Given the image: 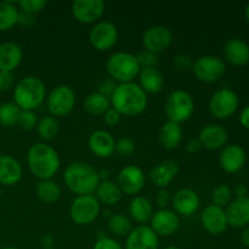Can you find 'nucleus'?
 <instances>
[{
    "instance_id": "1",
    "label": "nucleus",
    "mask_w": 249,
    "mask_h": 249,
    "mask_svg": "<svg viewBox=\"0 0 249 249\" xmlns=\"http://www.w3.org/2000/svg\"><path fill=\"white\" fill-rule=\"evenodd\" d=\"M109 100L112 108L125 117L140 116L148 104L147 94L134 82L117 85Z\"/></svg>"
},
{
    "instance_id": "2",
    "label": "nucleus",
    "mask_w": 249,
    "mask_h": 249,
    "mask_svg": "<svg viewBox=\"0 0 249 249\" xmlns=\"http://www.w3.org/2000/svg\"><path fill=\"white\" fill-rule=\"evenodd\" d=\"M27 164L36 179L51 180L60 169L61 160L53 146L46 142H36L27 152Z\"/></svg>"
},
{
    "instance_id": "3",
    "label": "nucleus",
    "mask_w": 249,
    "mask_h": 249,
    "mask_svg": "<svg viewBox=\"0 0 249 249\" xmlns=\"http://www.w3.org/2000/svg\"><path fill=\"white\" fill-rule=\"evenodd\" d=\"M63 182L77 196L94 195L100 182L99 170L85 162H73L63 172Z\"/></svg>"
},
{
    "instance_id": "4",
    "label": "nucleus",
    "mask_w": 249,
    "mask_h": 249,
    "mask_svg": "<svg viewBox=\"0 0 249 249\" xmlns=\"http://www.w3.org/2000/svg\"><path fill=\"white\" fill-rule=\"evenodd\" d=\"M45 97V84L34 75L22 78L14 88V102L22 111H34L43 104Z\"/></svg>"
},
{
    "instance_id": "5",
    "label": "nucleus",
    "mask_w": 249,
    "mask_h": 249,
    "mask_svg": "<svg viewBox=\"0 0 249 249\" xmlns=\"http://www.w3.org/2000/svg\"><path fill=\"white\" fill-rule=\"evenodd\" d=\"M106 70L112 80L122 83H131L135 78H138L140 72V66H139L136 56L130 53H112L106 62Z\"/></svg>"
},
{
    "instance_id": "6",
    "label": "nucleus",
    "mask_w": 249,
    "mask_h": 249,
    "mask_svg": "<svg viewBox=\"0 0 249 249\" xmlns=\"http://www.w3.org/2000/svg\"><path fill=\"white\" fill-rule=\"evenodd\" d=\"M168 121L181 124L189 121L195 112V100L190 92L185 90H174L168 95L164 106Z\"/></svg>"
},
{
    "instance_id": "7",
    "label": "nucleus",
    "mask_w": 249,
    "mask_h": 249,
    "mask_svg": "<svg viewBox=\"0 0 249 249\" xmlns=\"http://www.w3.org/2000/svg\"><path fill=\"white\" fill-rule=\"evenodd\" d=\"M101 204L94 195L77 196L70 206V218L75 225H90L99 218Z\"/></svg>"
},
{
    "instance_id": "8",
    "label": "nucleus",
    "mask_w": 249,
    "mask_h": 249,
    "mask_svg": "<svg viewBox=\"0 0 249 249\" xmlns=\"http://www.w3.org/2000/svg\"><path fill=\"white\" fill-rule=\"evenodd\" d=\"M75 106V92L68 85H57L46 99V107L53 117H66Z\"/></svg>"
},
{
    "instance_id": "9",
    "label": "nucleus",
    "mask_w": 249,
    "mask_h": 249,
    "mask_svg": "<svg viewBox=\"0 0 249 249\" xmlns=\"http://www.w3.org/2000/svg\"><path fill=\"white\" fill-rule=\"evenodd\" d=\"M195 77L203 83H216L224 77L226 66L221 58L212 55H204L194 61L192 67Z\"/></svg>"
},
{
    "instance_id": "10",
    "label": "nucleus",
    "mask_w": 249,
    "mask_h": 249,
    "mask_svg": "<svg viewBox=\"0 0 249 249\" xmlns=\"http://www.w3.org/2000/svg\"><path fill=\"white\" fill-rule=\"evenodd\" d=\"M238 96L231 89H219L209 100V111L215 118L226 119L232 116L238 108Z\"/></svg>"
},
{
    "instance_id": "11",
    "label": "nucleus",
    "mask_w": 249,
    "mask_h": 249,
    "mask_svg": "<svg viewBox=\"0 0 249 249\" xmlns=\"http://www.w3.org/2000/svg\"><path fill=\"white\" fill-rule=\"evenodd\" d=\"M117 185L122 194L128 196H138L146 185V175L138 165H126L122 168L117 177Z\"/></svg>"
},
{
    "instance_id": "12",
    "label": "nucleus",
    "mask_w": 249,
    "mask_h": 249,
    "mask_svg": "<svg viewBox=\"0 0 249 249\" xmlns=\"http://www.w3.org/2000/svg\"><path fill=\"white\" fill-rule=\"evenodd\" d=\"M117 40H118V29L112 22H97L90 29L89 41L95 50H111L117 44Z\"/></svg>"
},
{
    "instance_id": "13",
    "label": "nucleus",
    "mask_w": 249,
    "mask_h": 249,
    "mask_svg": "<svg viewBox=\"0 0 249 249\" xmlns=\"http://www.w3.org/2000/svg\"><path fill=\"white\" fill-rule=\"evenodd\" d=\"M105 9L106 5L102 0H75L71 6L73 17L84 24L97 23L104 15Z\"/></svg>"
},
{
    "instance_id": "14",
    "label": "nucleus",
    "mask_w": 249,
    "mask_h": 249,
    "mask_svg": "<svg viewBox=\"0 0 249 249\" xmlns=\"http://www.w3.org/2000/svg\"><path fill=\"white\" fill-rule=\"evenodd\" d=\"M173 43V33L164 26H152L142 36V45L145 50L153 53H160L167 50Z\"/></svg>"
},
{
    "instance_id": "15",
    "label": "nucleus",
    "mask_w": 249,
    "mask_h": 249,
    "mask_svg": "<svg viewBox=\"0 0 249 249\" xmlns=\"http://www.w3.org/2000/svg\"><path fill=\"white\" fill-rule=\"evenodd\" d=\"M180 226V216L173 209L163 208L153 212L150 220V228L157 236L168 237L178 231Z\"/></svg>"
},
{
    "instance_id": "16",
    "label": "nucleus",
    "mask_w": 249,
    "mask_h": 249,
    "mask_svg": "<svg viewBox=\"0 0 249 249\" xmlns=\"http://www.w3.org/2000/svg\"><path fill=\"white\" fill-rule=\"evenodd\" d=\"M160 240L148 225L133 228L125 238L124 249H158Z\"/></svg>"
},
{
    "instance_id": "17",
    "label": "nucleus",
    "mask_w": 249,
    "mask_h": 249,
    "mask_svg": "<svg viewBox=\"0 0 249 249\" xmlns=\"http://www.w3.org/2000/svg\"><path fill=\"white\" fill-rule=\"evenodd\" d=\"M201 204L198 194L195 190L184 187L178 190L172 197L173 211L179 216H190L196 213Z\"/></svg>"
},
{
    "instance_id": "18",
    "label": "nucleus",
    "mask_w": 249,
    "mask_h": 249,
    "mask_svg": "<svg viewBox=\"0 0 249 249\" xmlns=\"http://www.w3.org/2000/svg\"><path fill=\"white\" fill-rule=\"evenodd\" d=\"M201 223L204 230L211 235H221L229 226L224 208L214 204H209L202 211Z\"/></svg>"
},
{
    "instance_id": "19",
    "label": "nucleus",
    "mask_w": 249,
    "mask_h": 249,
    "mask_svg": "<svg viewBox=\"0 0 249 249\" xmlns=\"http://www.w3.org/2000/svg\"><path fill=\"white\" fill-rule=\"evenodd\" d=\"M197 140L202 148L209 151L223 150L229 140V134L225 128L218 124H208L199 130Z\"/></svg>"
},
{
    "instance_id": "20",
    "label": "nucleus",
    "mask_w": 249,
    "mask_h": 249,
    "mask_svg": "<svg viewBox=\"0 0 249 249\" xmlns=\"http://www.w3.org/2000/svg\"><path fill=\"white\" fill-rule=\"evenodd\" d=\"M219 164L225 173L236 174L246 164L245 150L238 145H226L219 156Z\"/></svg>"
},
{
    "instance_id": "21",
    "label": "nucleus",
    "mask_w": 249,
    "mask_h": 249,
    "mask_svg": "<svg viewBox=\"0 0 249 249\" xmlns=\"http://www.w3.org/2000/svg\"><path fill=\"white\" fill-rule=\"evenodd\" d=\"M90 151L99 158L111 157L116 150V140L109 131L99 129L91 133L88 141Z\"/></svg>"
},
{
    "instance_id": "22",
    "label": "nucleus",
    "mask_w": 249,
    "mask_h": 249,
    "mask_svg": "<svg viewBox=\"0 0 249 249\" xmlns=\"http://www.w3.org/2000/svg\"><path fill=\"white\" fill-rule=\"evenodd\" d=\"M228 224L232 228H247L249 225V197L235 198L226 207Z\"/></svg>"
},
{
    "instance_id": "23",
    "label": "nucleus",
    "mask_w": 249,
    "mask_h": 249,
    "mask_svg": "<svg viewBox=\"0 0 249 249\" xmlns=\"http://www.w3.org/2000/svg\"><path fill=\"white\" fill-rule=\"evenodd\" d=\"M179 170V164L175 160H167L155 165L148 173V178L153 182V185L162 190L165 189L168 185H170V182L175 179Z\"/></svg>"
},
{
    "instance_id": "24",
    "label": "nucleus",
    "mask_w": 249,
    "mask_h": 249,
    "mask_svg": "<svg viewBox=\"0 0 249 249\" xmlns=\"http://www.w3.org/2000/svg\"><path fill=\"white\" fill-rule=\"evenodd\" d=\"M23 60V51L18 44L5 41L0 44V71L14 72Z\"/></svg>"
},
{
    "instance_id": "25",
    "label": "nucleus",
    "mask_w": 249,
    "mask_h": 249,
    "mask_svg": "<svg viewBox=\"0 0 249 249\" xmlns=\"http://www.w3.org/2000/svg\"><path fill=\"white\" fill-rule=\"evenodd\" d=\"M22 165L12 156H0V185L14 186L22 179Z\"/></svg>"
},
{
    "instance_id": "26",
    "label": "nucleus",
    "mask_w": 249,
    "mask_h": 249,
    "mask_svg": "<svg viewBox=\"0 0 249 249\" xmlns=\"http://www.w3.org/2000/svg\"><path fill=\"white\" fill-rule=\"evenodd\" d=\"M224 55L229 63L242 67L249 62V45L240 38H232L224 46Z\"/></svg>"
},
{
    "instance_id": "27",
    "label": "nucleus",
    "mask_w": 249,
    "mask_h": 249,
    "mask_svg": "<svg viewBox=\"0 0 249 249\" xmlns=\"http://www.w3.org/2000/svg\"><path fill=\"white\" fill-rule=\"evenodd\" d=\"M129 218L139 225H146L150 223L153 215L152 202L143 196H135L129 203Z\"/></svg>"
},
{
    "instance_id": "28",
    "label": "nucleus",
    "mask_w": 249,
    "mask_h": 249,
    "mask_svg": "<svg viewBox=\"0 0 249 249\" xmlns=\"http://www.w3.org/2000/svg\"><path fill=\"white\" fill-rule=\"evenodd\" d=\"M139 87L146 94H158L164 85V77L156 67L141 68L139 72Z\"/></svg>"
},
{
    "instance_id": "29",
    "label": "nucleus",
    "mask_w": 249,
    "mask_h": 249,
    "mask_svg": "<svg viewBox=\"0 0 249 249\" xmlns=\"http://www.w3.org/2000/svg\"><path fill=\"white\" fill-rule=\"evenodd\" d=\"M158 141L165 150H175L182 141V129L180 124L165 122L160 129Z\"/></svg>"
},
{
    "instance_id": "30",
    "label": "nucleus",
    "mask_w": 249,
    "mask_h": 249,
    "mask_svg": "<svg viewBox=\"0 0 249 249\" xmlns=\"http://www.w3.org/2000/svg\"><path fill=\"white\" fill-rule=\"evenodd\" d=\"M122 191L117 182L112 181V180H102L97 185V189L95 191L94 196L96 197L100 204H105V206H114L118 203L122 198Z\"/></svg>"
},
{
    "instance_id": "31",
    "label": "nucleus",
    "mask_w": 249,
    "mask_h": 249,
    "mask_svg": "<svg viewBox=\"0 0 249 249\" xmlns=\"http://www.w3.org/2000/svg\"><path fill=\"white\" fill-rule=\"evenodd\" d=\"M83 107H84L85 112L91 114V116H104L111 108V100H109V97L105 96L100 92L94 91L85 97Z\"/></svg>"
},
{
    "instance_id": "32",
    "label": "nucleus",
    "mask_w": 249,
    "mask_h": 249,
    "mask_svg": "<svg viewBox=\"0 0 249 249\" xmlns=\"http://www.w3.org/2000/svg\"><path fill=\"white\" fill-rule=\"evenodd\" d=\"M36 197L45 204H53L60 199L61 187L57 182L51 180H39L36 186Z\"/></svg>"
},
{
    "instance_id": "33",
    "label": "nucleus",
    "mask_w": 249,
    "mask_h": 249,
    "mask_svg": "<svg viewBox=\"0 0 249 249\" xmlns=\"http://www.w3.org/2000/svg\"><path fill=\"white\" fill-rule=\"evenodd\" d=\"M19 10L16 5L9 1L0 2V32H6L14 28L18 21Z\"/></svg>"
},
{
    "instance_id": "34",
    "label": "nucleus",
    "mask_w": 249,
    "mask_h": 249,
    "mask_svg": "<svg viewBox=\"0 0 249 249\" xmlns=\"http://www.w3.org/2000/svg\"><path fill=\"white\" fill-rule=\"evenodd\" d=\"M108 229L113 235L126 237L133 230V221L125 214H112L111 218L108 219Z\"/></svg>"
},
{
    "instance_id": "35",
    "label": "nucleus",
    "mask_w": 249,
    "mask_h": 249,
    "mask_svg": "<svg viewBox=\"0 0 249 249\" xmlns=\"http://www.w3.org/2000/svg\"><path fill=\"white\" fill-rule=\"evenodd\" d=\"M36 133L43 141H50L58 134V122L53 116L41 117L36 124Z\"/></svg>"
},
{
    "instance_id": "36",
    "label": "nucleus",
    "mask_w": 249,
    "mask_h": 249,
    "mask_svg": "<svg viewBox=\"0 0 249 249\" xmlns=\"http://www.w3.org/2000/svg\"><path fill=\"white\" fill-rule=\"evenodd\" d=\"M19 112L21 109L15 102H5L0 105V125L6 128L17 125Z\"/></svg>"
},
{
    "instance_id": "37",
    "label": "nucleus",
    "mask_w": 249,
    "mask_h": 249,
    "mask_svg": "<svg viewBox=\"0 0 249 249\" xmlns=\"http://www.w3.org/2000/svg\"><path fill=\"white\" fill-rule=\"evenodd\" d=\"M231 198H232V190L225 184L216 186L212 194V202H213L214 206H218L220 208L228 207V204L232 201Z\"/></svg>"
},
{
    "instance_id": "38",
    "label": "nucleus",
    "mask_w": 249,
    "mask_h": 249,
    "mask_svg": "<svg viewBox=\"0 0 249 249\" xmlns=\"http://www.w3.org/2000/svg\"><path fill=\"white\" fill-rule=\"evenodd\" d=\"M38 116L34 111H22L19 112L18 122H17V125L19 126L23 130H33L36 128V124H38Z\"/></svg>"
},
{
    "instance_id": "39",
    "label": "nucleus",
    "mask_w": 249,
    "mask_h": 249,
    "mask_svg": "<svg viewBox=\"0 0 249 249\" xmlns=\"http://www.w3.org/2000/svg\"><path fill=\"white\" fill-rule=\"evenodd\" d=\"M18 7L21 12H26L29 15H36L43 11L44 7L48 5L45 0H21L18 1Z\"/></svg>"
},
{
    "instance_id": "40",
    "label": "nucleus",
    "mask_w": 249,
    "mask_h": 249,
    "mask_svg": "<svg viewBox=\"0 0 249 249\" xmlns=\"http://www.w3.org/2000/svg\"><path fill=\"white\" fill-rule=\"evenodd\" d=\"M114 152L121 157H130L135 152V142L129 138H122L116 141V150Z\"/></svg>"
},
{
    "instance_id": "41",
    "label": "nucleus",
    "mask_w": 249,
    "mask_h": 249,
    "mask_svg": "<svg viewBox=\"0 0 249 249\" xmlns=\"http://www.w3.org/2000/svg\"><path fill=\"white\" fill-rule=\"evenodd\" d=\"M173 66L179 72H189L194 67V60L186 53H179L173 58Z\"/></svg>"
},
{
    "instance_id": "42",
    "label": "nucleus",
    "mask_w": 249,
    "mask_h": 249,
    "mask_svg": "<svg viewBox=\"0 0 249 249\" xmlns=\"http://www.w3.org/2000/svg\"><path fill=\"white\" fill-rule=\"evenodd\" d=\"M136 60H138L140 68L156 67L158 63L157 55L153 53H150V51L147 50H143L141 51L140 53H138V55H136Z\"/></svg>"
},
{
    "instance_id": "43",
    "label": "nucleus",
    "mask_w": 249,
    "mask_h": 249,
    "mask_svg": "<svg viewBox=\"0 0 249 249\" xmlns=\"http://www.w3.org/2000/svg\"><path fill=\"white\" fill-rule=\"evenodd\" d=\"M92 249H124L123 246L116 241L114 238L107 237V236H104V237L96 238V242L94 243V247Z\"/></svg>"
},
{
    "instance_id": "44",
    "label": "nucleus",
    "mask_w": 249,
    "mask_h": 249,
    "mask_svg": "<svg viewBox=\"0 0 249 249\" xmlns=\"http://www.w3.org/2000/svg\"><path fill=\"white\" fill-rule=\"evenodd\" d=\"M14 74L0 71V91H7L14 87Z\"/></svg>"
},
{
    "instance_id": "45",
    "label": "nucleus",
    "mask_w": 249,
    "mask_h": 249,
    "mask_svg": "<svg viewBox=\"0 0 249 249\" xmlns=\"http://www.w3.org/2000/svg\"><path fill=\"white\" fill-rule=\"evenodd\" d=\"M121 113L119 112H117L114 108H109L108 111L106 112V113L104 114V121H105V124L108 126H116L117 124L121 122Z\"/></svg>"
},
{
    "instance_id": "46",
    "label": "nucleus",
    "mask_w": 249,
    "mask_h": 249,
    "mask_svg": "<svg viewBox=\"0 0 249 249\" xmlns=\"http://www.w3.org/2000/svg\"><path fill=\"white\" fill-rule=\"evenodd\" d=\"M116 87H117V84L114 83V80L106 79L99 85V90H97V92H100V94L105 95V96H107V97H111V95L113 94Z\"/></svg>"
},
{
    "instance_id": "47",
    "label": "nucleus",
    "mask_w": 249,
    "mask_h": 249,
    "mask_svg": "<svg viewBox=\"0 0 249 249\" xmlns=\"http://www.w3.org/2000/svg\"><path fill=\"white\" fill-rule=\"evenodd\" d=\"M156 202H157L158 206L160 207V209L167 208L168 204L172 202V196H170L169 192L165 189L160 190V192L157 194V197H156Z\"/></svg>"
},
{
    "instance_id": "48",
    "label": "nucleus",
    "mask_w": 249,
    "mask_h": 249,
    "mask_svg": "<svg viewBox=\"0 0 249 249\" xmlns=\"http://www.w3.org/2000/svg\"><path fill=\"white\" fill-rule=\"evenodd\" d=\"M36 23V18H34V15L26 14V12L19 11L18 15V21H17V24L24 27V28H29L33 24Z\"/></svg>"
},
{
    "instance_id": "49",
    "label": "nucleus",
    "mask_w": 249,
    "mask_h": 249,
    "mask_svg": "<svg viewBox=\"0 0 249 249\" xmlns=\"http://www.w3.org/2000/svg\"><path fill=\"white\" fill-rule=\"evenodd\" d=\"M202 146L197 139H191V140H189V142L186 143V151L189 153H192V155H194V153L199 152Z\"/></svg>"
},
{
    "instance_id": "50",
    "label": "nucleus",
    "mask_w": 249,
    "mask_h": 249,
    "mask_svg": "<svg viewBox=\"0 0 249 249\" xmlns=\"http://www.w3.org/2000/svg\"><path fill=\"white\" fill-rule=\"evenodd\" d=\"M240 123H241V125L243 126V128L248 129V130H249V105H248V106H246L245 108L242 109V112H241Z\"/></svg>"
},
{
    "instance_id": "51",
    "label": "nucleus",
    "mask_w": 249,
    "mask_h": 249,
    "mask_svg": "<svg viewBox=\"0 0 249 249\" xmlns=\"http://www.w3.org/2000/svg\"><path fill=\"white\" fill-rule=\"evenodd\" d=\"M232 194L235 195L236 198H241V197H247V194H248V189L246 185L243 184H238L236 185L235 189H233Z\"/></svg>"
},
{
    "instance_id": "52",
    "label": "nucleus",
    "mask_w": 249,
    "mask_h": 249,
    "mask_svg": "<svg viewBox=\"0 0 249 249\" xmlns=\"http://www.w3.org/2000/svg\"><path fill=\"white\" fill-rule=\"evenodd\" d=\"M53 237L49 233L44 235L41 237V245L44 246V248H53Z\"/></svg>"
},
{
    "instance_id": "53",
    "label": "nucleus",
    "mask_w": 249,
    "mask_h": 249,
    "mask_svg": "<svg viewBox=\"0 0 249 249\" xmlns=\"http://www.w3.org/2000/svg\"><path fill=\"white\" fill-rule=\"evenodd\" d=\"M241 241L246 247H249V226H247L241 233Z\"/></svg>"
},
{
    "instance_id": "54",
    "label": "nucleus",
    "mask_w": 249,
    "mask_h": 249,
    "mask_svg": "<svg viewBox=\"0 0 249 249\" xmlns=\"http://www.w3.org/2000/svg\"><path fill=\"white\" fill-rule=\"evenodd\" d=\"M245 16H246V19L249 22V2L245 7Z\"/></svg>"
},
{
    "instance_id": "55",
    "label": "nucleus",
    "mask_w": 249,
    "mask_h": 249,
    "mask_svg": "<svg viewBox=\"0 0 249 249\" xmlns=\"http://www.w3.org/2000/svg\"><path fill=\"white\" fill-rule=\"evenodd\" d=\"M163 249H180V248L178 247V246H167V247Z\"/></svg>"
},
{
    "instance_id": "56",
    "label": "nucleus",
    "mask_w": 249,
    "mask_h": 249,
    "mask_svg": "<svg viewBox=\"0 0 249 249\" xmlns=\"http://www.w3.org/2000/svg\"><path fill=\"white\" fill-rule=\"evenodd\" d=\"M2 249H18V248H16V247H4Z\"/></svg>"
},
{
    "instance_id": "57",
    "label": "nucleus",
    "mask_w": 249,
    "mask_h": 249,
    "mask_svg": "<svg viewBox=\"0 0 249 249\" xmlns=\"http://www.w3.org/2000/svg\"><path fill=\"white\" fill-rule=\"evenodd\" d=\"M44 249H57V248H53H53H44Z\"/></svg>"
}]
</instances>
